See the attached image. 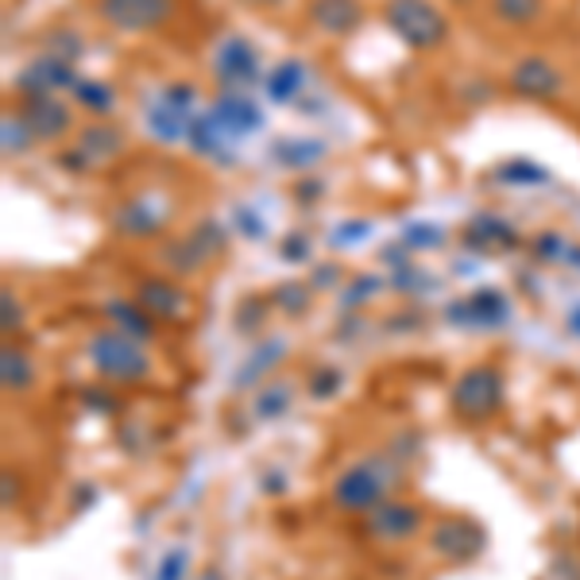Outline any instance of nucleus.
I'll use <instances>...</instances> for the list:
<instances>
[{"label":"nucleus","instance_id":"1","mask_svg":"<svg viewBox=\"0 0 580 580\" xmlns=\"http://www.w3.org/2000/svg\"><path fill=\"white\" fill-rule=\"evenodd\" d=\"M383 20H387L391 31H395L406 47H414V51H434L449 36V20L430 0H387Z\"/></svg>","mask_w":580,"mask_h":580},{"label":"nucleus","instance_id":"2","mask_svg":"<svg viewBox=\"0 0 580 580\" xmlns=\"http://www.w3.org/2000/svg\"><path fill=\"white\" fill-rule=\"evenodd\" d=\"M175 0H101V20L120 31H151L170 20Z\"/></svg>","mask_w":580,"mask_h":580},{"label":"nucleus","instance_id":"3","mask_svg":"<svg viewBox=\"0 0 580 580\" xmlns=\"http://www.w3.org/2000/svg\"><path fill=\"white\" fill-rule=\"evenodd\" d=\"M20 120L28 125V132L36 136V140H59V136L70 132V105H62L59 97L51 94H36L23 101L20 109Z\"/></svg>","mask_w":580,"mask_h":580},{"label":"nucleus","instance_id":"4","mask_svg":"<svg viewBox=\"0 0 580 580\" xmlns=\"http://www.w3.org/2000/svg\"><path fill=\"white\" fill-rule=\"evenodd\" d=\"M511 89L519 97H530V101H550L561 94V73L542 59H522L511 70Z\"/></svg>","mask_w":580,"mask_h":580},{"label":"nucleus","instance_id":"5","mask_svg":"<svg viewBox=\"0 0 580 580\" xmlns=\"http://www.w3.org/2000/svg\"><path fill=\"white\" fill-rule=\"evenodd\" d=\"M364 20L361 0H314L309 4V23L325 36H348Z\"/></svg>","mask_w":580,"mask_h":580},{"label":"nucleus","instance_id":"6","mask_svg":"<svg viewBox=\"0 0 580 580\" xmlns=\"http://www.w3.org/2000/svg\"><path fill=\"white\" fill-rule=\"evenodd\" d=\"M492 12L500 16L503 23H534L542 16V0H492Z\"/></svg>","mask_w":580,"mask_h":580},{"label":"nucleus","instance_id":"7","mask_svg":"<svg viewBox=\"0 0 580 580\" xmlns=\"http://www.w3.org/2000/svg\"><path fill=\"white\" fill-rule=\"evenodd\" d=\"M81 151L94 155V159H109L120 151V132L117 128H86L81 132Z\"/></svg>","mask_w":580,"mask_h":580},{"label":"nucleus","instance_id":"8","mask_svg":"<svg viewBox=\"0 0 580 580\" xmlns=\"http://www.w3.org/2000/svg\"><path fill=\"white\" fill-rule=\"evenodd\" d=\"M73 94H78V105H86L89 112H112V89L101 86V81H78Z\"/></svg>","mask_w":580,"mask_h":580},{"label":"nucleus","instance_id":"9","mask_svg":"<svg viewBox=\"0 0 580 580\" xmlns=\"http://www.w3.org/2000/svg\"><path fill=\"white\" fill-rule=\"evenodd\" d=\"M28 125L23 120H12V117H4V151H23L28 147Z\"/></svg>","mask_w":580,"mask_h":580},{"label":"nucleus","instance_id":"10","mask_svg":"<svg viewBox=\"0 0 580 580\" xmlns=\"http://www.w3.org/2000/svg\"><path fill=\"white\" fill-rule=\"evenodd\" d=\"M248 4H256V8H275V4H283V0H248Z\"/></svg>","mask_w":580,"mask_h":580}]
</instances>
